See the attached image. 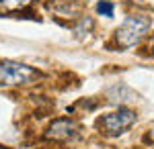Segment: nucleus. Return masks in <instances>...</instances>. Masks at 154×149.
Instances as JSON below:
<instances>
[{
  "mask_svg": "<svg viewBox=\"0 0 154 149\" xmlns=\"http://www.w3.org/2000/svg\"><path fill=\"white\" fill-rule=\"evenodd\" d=\"M150 25L152 21L148 19V16H144V14H136V16H128L123 25L117 29V43L119 47H134L136 43H140V39H142L146 31L150 29Z\"/></svg>",
  "mask_w": 154,
  "mask_h": 149,
  "instance_id": "nucleus-2",
  "label": "nucleus"
},
{
  "mask_svg": "<svg viewBox=\"0 0 154 149\" xmlns=\"http://www.w3.org/2000/svg\"><path fill=\"white\" fill-rule=\"evenodd\" d=\"M136 123V112L130 110V108H119L111 115H105L103 118H99V127L103 129V133L115 137V135H121L123 131H128L131 125Z\"/></svg>",
  "mask_w": 154,
  "mask_h": 149,
  "instance_id": "nucleus-3",
  "label": "nucleus"
},
{
  "mask_svg": "<svg viewBox=\"0 0 154 149\" xmlns=\"http://www.w3.org/2000/svg\"><path fill=\"white\" fill-rule=\"evenodd\" d=\"M150 51L154 53V35H152V39H150Z\"/></svg>",
  "mask_w": 154,
  "mask_h": 149,
  "instance_id": "nucleus-8",
  "label": "nucleus"
},
{
  "mask_svg": "<svg viewBox=\"0 0 154 149\" xmlns=\"http://www.w3.org/2000/svg\"><path fill=\"white\" fill-rule=\"evenodd\" d=\"M74 137H78V125L70 118H58L45 131V139H54V141H68Z\"/></svg>",
  "mask_w": 154,
  "mask_h": 149,
  "instance_id": "nucleus-4",
  "label": "nucleus"
},
{
  "mask_svg": "<svg viewBox=\"0 0 154 149\" xmlns=\"http://www.w3.org/2000/svg\"><path fill=\"white\" fill-rule=\"evenodd\" d=\"M0 149H8V147H2V145H0Z\"/></svg>",
  "mask_w": 154,
  "mask_h": 149,
  "instance_id": "nucleus-9",
  "label": "nucleus"
},
{
  "mask_svg": "<svg viewBox=\"0 0 154 149\" xmlns=\"http://www.w3.org/2000/svg\"><path fill=\"white\" fill-rule=\"evenodd\" d=\"M148 139H150V141H154V125L150 127V131H148Z\"/></svg>",
  "mask_w": 154,
  "mask_h": 149,
  "instance_id": "nucleus-7",
  "label": "nucleus"
},
{
  "mask_svg": "<svg viewBox=\"0 0 154 149\" xmlns=\"http://www.w3.org/2000/svg\"><path fill=\"white\" fill-rule=\"evenodd\" d=\"M39 78V72L27 63L12 61V59H0V86H19V84H31Z\"/></svg>",
  "mask_w": 154,
  "mask_h": 149,
  "instance_id": "nucleus-1",
  "label": "nucleus"
},
{
  "mask_svg": "<svg viewBox=\"0 0 154 149\" xmlns=\"http://www.w3.org/2000/svg\"><path fill=\"white\" fill-rule=\"evenodd\" d=\"M31 4V0H0V14H8V12L23 10Z\"/></svg>",
  "mask_w": 154,
  "mask_h": 149,
  "instance_id": "nucleus-5",
  "label": "nucleus"
},
{
  "mask_svg": "<svg viewBox=\"0 0 154 149\" xmlns=\"http://www.w3.org/2000/svg\"><path fill=\"white\" fill-rule=\"evenodd\" d=\"M97 10L101 12L103 16H113V4H111L109 0H101V2L97 4Z\"/></svg>",
  "mask_w": 154,
  "mask_h": 149,
  "instance_id": "nucleus-6",
  "label": "nucleus"
}]
</instances>
